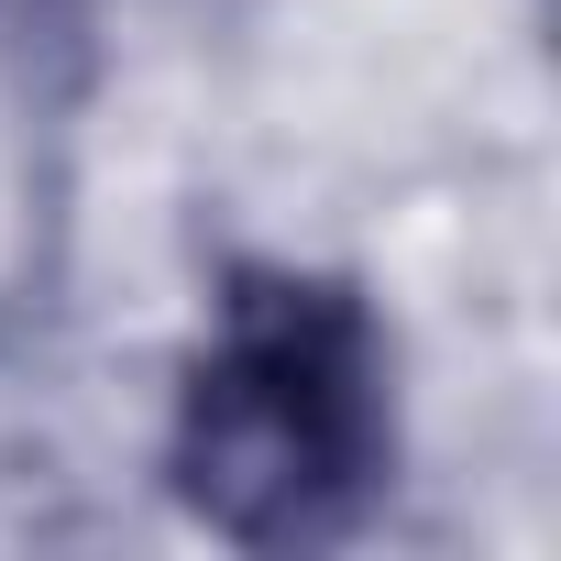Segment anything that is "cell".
Wrapping results in <instances>:
<instances>
[{"instance_id": "6da1fadb", "label": "cell", "mask_w": 561, "mask_h": 561, "mask_svg": "<svg viewBox=\"0 0 561 561\" xmlns=\"http://www.w3.org/2000/svg\"><path fill=\"white\" fill-rule=\"evenodd\" d=\"M165 462H176V495L242 550L342 539L397 462L375 309L298 264L231 275V298L187 353Z\"/></svg>"}]
</instances>
